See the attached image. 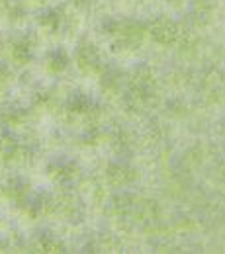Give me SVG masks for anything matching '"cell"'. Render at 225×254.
<instances>
[{
    "instance_id": "obj_1",
    "label": "cell",
    "mask_w": 225,
    "mask_h": 254,
    "mask_svg": "<svg viewBox=\"0 0 225 254\" xmlns=\"http://www.w3.org/2000/svg\"><path fill=\"white\" fill-rule=\"evenodd\" d=\"M151 33H153L155 41H159L161 45H172L176 41V37H178V28H176V24L172 20L161 18V20H157L153 24Z\"/></svg>"
}]
</instances>
